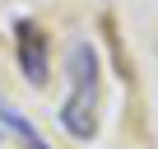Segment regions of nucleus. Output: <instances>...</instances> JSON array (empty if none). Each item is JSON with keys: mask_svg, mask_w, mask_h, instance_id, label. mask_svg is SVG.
Wrapping results in <instances>:
<instances>
[{"mask_svg": "<svg viewBox=\"0 0 158 149\" xmlns=\"http://www.w3.org/2000/svg\"><path fill=\"white\" fill-rule=\"evenodd\" d=\"M93 89H98V56L89 42L70 47V98L60 107V126L74 135V140H89L98 130V117H93Z\"/></svg>", "mask_w": 158, "mask_h": 149, "instance_id": "nucleus-1", "label": "nucleus"}, {"mask_svg": "<svg viewBox=\"0 0 158 149\" xmlns=\"http://www.w3.org/2000/svg\"><path fill=\"white\" fill-rule=\"evenodd\" d=\"M0 121H5V126H10V130H14V135H19L23 144H28V149H47V140H42V135H37V130H33V126H28L23 117H14L10 107H0Z\"/></svg>", "mask_w": 158, "mask_h": 149, "instance_id": "nucleus-3", "label": "nucleus"}, {"mask_svg": "<svg viewBox=\"0 0 158 149\" xmlns=\"http://www.w3.org/2000/svg\"><path fill=\"white\" fill-rule=\"evenodd\" d=\"M19 65L28 84H47V37L33 23H19Z\"/></svg>", "mask_w": 158, "mask_h": 149, "instance_id": "nucleus-2", "label": "nucleus"}]
</instances>
